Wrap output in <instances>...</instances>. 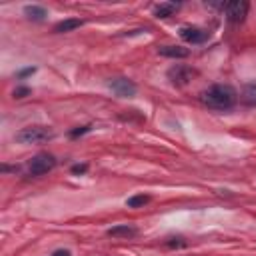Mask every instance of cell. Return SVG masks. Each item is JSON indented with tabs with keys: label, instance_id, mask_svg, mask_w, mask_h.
I'll use <instances>...</instances> for the list:
<instances>
[{
	"label": "cell",
	"instance_id": "obj_1",
	"mask_svg": "<svg viewBox=\"0 0 256 256\" xmlns=\"http://www.w3.org/2000/svg\"><path fill=\"white\" fill-rule=\"evenodd\" d=\"M202 100L212 108H230L236 102V92L230 86L218 84V86H212L210 90H206L202 94Z\"/></svg>",
	"mask_w": 256,
	"mask_h": 256
},
{
	"label": "cell",
	"instance_id": "obj_2",
	"mask_svg": "<svg viewBox=\"0 0 256 256\" xmlns=\"http://www.w3.org/2000/svg\"><path fill=\"white\" fill-rule=\"evenodd\" d=\"M48 138H52V130L46 126H28L16 134V140L20 144H38V142H44Z\"/></svg>",
	"mask_w": 256,
	"mask_h": 256
},
{
	"label": "cell",
	"instance_id": "obj_3",
	"mask_svg": "<svg viewBox=\"0 0 256 256\" xmlns=\"http://www.w3.org/2000/svg\"><path fill=\"white\" fill-rule=\"evenodd\" d=\"M54 166H56V160H54L52 154H38L30 162V174L32 176H42V174L50 172Z\"/></svg>",
	"mask_w": 256,
	"mask_h": 256
},
{
	"label": "cell",
	"instance_id": "obj_4",
	"mask_svg": "<svg viewBox=\"0 0 256 256\" xmlns=\"http://www.w3.org/2000/svg\"><path fill=\"white\" fill-rule=\"evenodd\" d=\"M246 14H248V2L234 0V2H228L226 4V16H228L230 22L238 24V22H242L246 18Z\"/></svg>",
	"mask_w": 256,
	"mask_h": 256
},
{
	"label": "cell",
	"instance_id": "obj_5",
	"mask_svg": "<svg viewBox=\"0 0 256 256\" xmlns=\"http://www.w3.org/2000/svg\"><path fill=\"white\" fill-rule=\"evenodd\" d=\"M110 88H112L118 96H122V98H132V96L136 94V86H134L130 80H126V78L110 80Z\"/></svg>",
	"mask_w": 256,
	"mask_h": 256
},
{
	"label": "cell",
	"instance_id": "obj_6",
	"mask_svg": "<svg viewBox=\"0 0 256 256\" xmlns=\"http://www.w3.org/2000/svg\"><path fill=\"white\" fill-rule=\"evenodd\" d=\"M168 78H170L174 84L184 86V84H188V82L192 80V70L186 68V66H174V68L168 70Z\"/></svg>",
	"mask_w": 256,
	"mask_h": 256
},
{
	"label": "cell",
	"instance_id": "obj_7",
	"mask_svg": "<svg viewBox=\"0 0 256 256\" xmlns=\"http://www.w3.org/2000/svg\"><path fill=\"white\" fill-rule=\"evenodd\" d=\"M180 36L186 40V42H192V44H200V42H204L206 40V32L202 30V28H196V26H184L182 30H180Z\"/></svg>",
	"mask_w": 256,
	"mask_h": 256
},
{
	"label": "cell",
	"instance_id": "obj_8",
	"mask_svg": "<svg viewBox=\"0 0 256 256\" xmlns=\"http://www.w3.org/2000/svg\"><path fill=\"white\" fill-rule=\"evenodd\" d=\"M158 52L166 58H188V48H182V46H160Z\"/></svg>",
	"mask_w": 256,
	"mask_h": 256
},
{
	"label": "cell",
	"instance_id": "obj_9",
	"mask_svg": "<svg viewBox=\"0 0 256 256\" xmlns=\"http://www.w3.org/2000/svg\"><path fill=\"white\" fill-rule=\"evenodd\" d=\"M80 26H82V20H78V18H68V20L58 22L56 28H54V32L64 34V32H72V30H76V28H80Z\"/></svg>",
	"mask_w": 256,
	"mask_h": 256
},
{
	"label": "cell",
	"instance_id": "obj_10",
	"mask_svg": "<svg viewBox=\"0 0 256 256\" xmlns=\"http://www.w3.org/2000/svg\"><path fill=\"white\" fill-rule=\"evenodd\" d=\"M176 4H172V2H162V4H158L156 8H154V16L156 18H168V16H172L174 12H176Z\"/></svg>",
	"mask_w": 256,
	"mask_h": 256
},
{
	"label": "cell",
	"instance_id": "obj_11",
	"mask_svg": "<svg viewBox=\"0 0 256 256\" xmlns=\"http://www.w3.org/2000/svg\"><path fill=\"white\" fill-rule=\"evenodd\" d=\"M24 14H26L30 20H44V18L48 16V12H46L42 6H36V4L26 6V8H24Z\"/></svg>",
	"mask_w": 256,
	"mask_h": 256
},
{
	"label": "cell",
	"instance_id": "obj_12",
	"mask_svg": "<svg viewBox=\"0 0 256 256\" xmlns=\"http://www.w3.org/2000/svg\"><path fill=\"white\" fill-rule=\"evenodd\" d=\"M136 234V228L134 226H114L108 230V236H134Z\"/></svg>",
	"mask_w": 256,
	"mask_h": 256
},
{
	"label": "cell",
	"instance_id": "obj_13",
	"mask_svg": "<svg viewBox=\"0 0 256 256\" xmlns=\"http://www.w3.org/2000/svg\"><path fill=\"white\" fill-rule=\"evenodd\" d=\"M150 202V196H144V194H136V196H132V198H128V208H142L144 204H148Z\"/></svg>",
	"mask_w": 256,
	"mask_h": 256
},
{
	"label": "cell",
	"instance_id": "obj_14",
	"mask_svg": "<svg viewBox=\"0 0 256 256\" xmlns=\"http://www.w3.org/2000/svg\"><path fill=\"white\" fill-rule=\"evenodd\" d=\"M244 100L250 102V104H256V84H250V86L244 90Z\"/></svg>",
	"mask_w": 256,
	"mask_h": 256
},
{
	"label": "cell",
	"instance_id": "obj_15",
	"mask_svg": "<svg viewBox=\"0 0 256 256\" xmlns=\"http://www.w3.org/2000/svg\"><path fill=\"white\" fill-rule=\"evenodd\" d=\"M28 94H30V88H26V86H20L14 90V98H26Z\"/></svg>",
	"mask_w": 256,
	"mask_h": 256
},
{
	"label": "cell",
	"instance_id": "obj_16",
	"mask_svg": "<svg viewBox=\"0 0 256 256\" xmlns=\"http://www.w3.org/2000/svg\"><path fill=\"white\" fill-rule=\"evenodd\" d=\"M86 132H90V126L76 128V130H72V132H70V136H72V138H78V136H82V134H86Z\"/></svg>",
	"mask_w": 256,
	"mask_h": 256
},
{
	"label": "cell",
	"instance_id": "obj_17",
	"mask_svg": "<svg viewBox=\"0 0 256 256\" xmlns=\"http://www.w3.org/2000/svg\"><path fill=\"white\" fill-rule=\"evenodd\" d=\"M168 246H170V248H176V246H178V248H184V246H186V242H184L182 238H172V240L168 242Z\"/></svg>",
	"mask_w": 256,
	"mask_h": 256
},
{
	"label": "cell",
	"instance_id": "obj_18",
	"mask_svg": "<svg viewBox=\"0 0 256 256\" xmlns=\"http://www.w3.org/2000/svg\"><path fill=\"white\" fill-rule=\"evenodd\" d=\"M88 170V164H76V166H72V172L74 174H84Z\"/></svg>",
	"mask_w": 256,
	"mask_h": 256
},
{
	"label": "cell",
	"instance_id": "obj_19",
	"mask_svg": "<svg viewBox=\"0 0 256 256\" xmlns=\"http://www.w3.org/2000/svg\"><path fill=\"white\" fill-rule=\"evenodd\" d=\"M34 72H36L34 68H26V70H22L18 76H20V78H24V76H30V74H34Z\"/></svg>",
	"mask_w": 256,
	"mask_h": 256
},
{
	"label": "cell",
	"instance_id": "obj_20",
	"mask_svg": "<svg viewBox=\"0 0 256 256\" xmlns=\"http://www.w3.org/2000/svg\"><path fill=\"white\" fill-rule=\"evenodd\" d=\"M52 256H70V250H56Z\"/></svg>",
	"mask_w": 256,
	"mask_h": 256
}]
</instances>
